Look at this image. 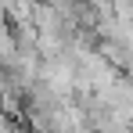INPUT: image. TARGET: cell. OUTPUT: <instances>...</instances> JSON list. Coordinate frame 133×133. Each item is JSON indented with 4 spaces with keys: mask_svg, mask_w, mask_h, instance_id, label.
<instances>
[{
    "mask_svg": "<svg viewBox=\"0 0 133 133\" xmlns=\"http://www.w3.org/2000/svg\"><path fill=\"white\" fill-rule=\"evenodd\" d=\"M0 133H25V130L18 126V122H4V126H0Z\"/></svg>",
    "mask_w": 133,
    "mask_h": 133,
    "instance_id": "1",
    "label": "cell"
},
{
    "mask_svg": "<svg viewBox=\"0 0 133 133\" xmlns=\"http://www.w3.org/2000/svg\"><path fill=\"white\" fill-rule=\"evenodd\" d=\"M130 133H133V130H130Z\"/></svg>",
    "mask_w": 133,
    "mask_h": 133,
    "instance_id": "2",
    "label": "cell"
}]
</instances>
